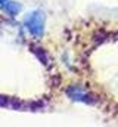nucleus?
<instances>
[{
  "instance_id": "f257e3e1",
  "label": "nucleus",
  "mask_w": 118,
  "mask_h": 127,
  "mask_svg": "<svg viewBox=\"0 0 118 127\" xmlns=\"http://www.w3.org/2000/svg\"><path fill=\"white\" fill-rule=\"evenodd\" d=\"M44 19L46 18H44V13L41 10H34L24 18L22 24L34 38H40L44 31Z\"/></svg>"
},
{
  "instance_id": "7ed1b4c3",
  "label": "nucleus",
  "mask_w": 118,
  "mask_h": 127,
  "mask_svg": "<svg viewBox=\"0 0 118 127\" xmlns=\"http://www.w3.org/2000/svg\"><path fill=\"white\" fill-rule=\"evenodd\" d=\"M0 9L6 12L9 16H16L21 10V4L13 0H0Z\"/></svg>"
},
{
  "instance_id": "20e7f679",
  "label": "nucleus",
  "mask_w": 118,
  "mask_h": 127,
  "mask_svg": "<svg viewBox=\"0 0 118 127\" xmlns=\"http://www.w3.org/2000/svg\"><path fill=\"white\" fill-rule=\"evenodd\" d=\"M32 52H34V55L40 59V62L43 64V65H50L52 62V59H50V56H49V53L44 50V49H41V47H32Z\"/></svg>"
},
{
  "instance_id": "f03ea898",
  "label": "nucleus",
  "mask_w": 118,
  "mask_h": 127,
  "mask_svg": "<svg viewBox=\"0 0 118 127\" xmlns=\"http://www.w3.org/2000/svg\"><path fill=\"white\" fill-rule=\"evenodd\" d=\"M65 92H66L68 97H71L72 100H77V102H83V103H87V105H93L96 102L94 100V96L91 95L86 87L78 86V84L69 86Z\"/></svg>"
}]
</instances>
